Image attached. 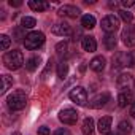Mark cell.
<instances>
[{"label":"cell","instance_id":"32","mask_svg":"<svg viewBox=\"0 0 135 135\" xmlns=\"http://www.w3.org/2000/svg\"><path fill=\"white\" fill-rule=\"evenodd\" d=\"M10 5H11V7H21V5H22V2H19V0H15V2H13V0H11Z\"/></svg>","mask_w":135,"mask_h":135},{"label":"cell","instance_id":"27","mask_svg":"<svg viewBox=\"0 0 135 135\" xmlns=\"http://www.w3.org/2000/svg\"><path fill=\"white\" fill-rule=\"evenodd\" d=\"M119 16H121V19H122V21H126V22H130V21H132V18H133V16H132V13H129L127 10H121V11H119Z\"/></svg>","mask_w":135,"mask_h":135},{"label":"cell","instance_id":"25","mask_svg":"<svg viewBox=\"0 0 135 135\" xmlns=\"http://www.w3.org/2000/svg\"><path fill=\"white\" fill-rule=\"evenodd\" d=\"M67 73H69V65H67L65 62H60L59 67H57V75H59V78H65Z\"/></svg>","mask_w":135,"mask_h":135},{"label":"cell","instance_id":"35","mask_svg":"<svg viewBox=\"0 0 135 135\" xmlns=\"http://www.w3.org/2000/svg\"><path fill=\"white\" fill-rule=\"evenodd\" d=\"M13 135H21V133H19V132H15V133H13Z\"/></svg>","mask_w":135,"mask_h":135},{"label":"cell","instance_id":"1","mask_svg":"<svg viewBox=\"0 0 135 135\" xmlns=\"http://www.w3.org/2000/svg\"><path fill=\"white\" fill-rule=\"evenodd\" d=\"M7 105L11 111H19L22 108H26L27 105V95L24 91H15L11 95H8L7 99Z\"/></svg>","mask_w":135,"mask_h":135},{"label":"cell","instance_id":"10","mask_svg":"<svg viewBox=\"0 0 135 135\" xmlns=\"http://www.w3.org/2000/svg\"><path fill=\"white\" fill-rule=\"evenodd\" d=\"M59 16H62V18H78L80 10L73 5H64V7L59 8Z\"/></svg>","mask_w":135,"mask_h":135},{"label":"cell","instance_id":"21","mask_svg":"<svg viewBox=\"0 0 135 135\" xmlns=\"http://www.w3.org/2000/svg\"><path fill=\"white\" fill-rule=\"evenodd\" d=\"M11 86H13V78L8 75H2V89H0V92L5 94Z\"/></svg>","mask_w":135,"mask_h":135},{"label":"cell","instance_id":"4","mask_svg":"<svg viewBox=\"0 0 135 135\" xmlns=\"http://www.w3.org/2000/svg\"><path fill=\"white\" fill-rule=\"evenodd\" d=\"M43 43H45V33L43 32H30L24 38V46H26V49H30V51L38 49Z\"/></svg>","mask_w":135,"mask_h":135},{"label":"cell","instance_id":"6","mask_svg":"<svg viewBox=\"0 0 135 135\" xmlns=\"http://www.w3.org/2000/svg\"><path fill=\"white\" fill-rule=\"evenodd\" d=\"M119 27V19L114 16V15H108L102 19V29L107 32V33H114Z\"/></svg>","mask_w":135,"mask_h":135},{"label":"cell","instance_id":"2","mask_svg":"<svg viewBox=\"0 0 135 135\" xmlns=\"http://www.w3.org/2000/svg\"><path fill=\"white\" fill-rule=\"evenodd\" d=\"M3 64L7 69L10 70H18L22 67L24 64V57H22V52L21 51H8L5 56H3Z\"/></svg>","mask_w":135,"mask_h":135},{"label":"cell","instance_id":"28","mask_svg":"<svg viewBox=\"0 0 135 135\" xmlns=\"http://www.w3.org/2000/svg\"><path fill=\"white\" fill-rule=\"evenodd\" d=\"M56 49H57V54H65V51H67V43L64 41V43H59L57 46H56Z\"/></svg>","mask_w":135,"mask_h":135},{"label":"cell","instance_id":"23","mask_svg":"<svg viewBox=\"0 0 135 135\" xmlns=\"http://www.w3.org/2000/svg\"><path fill=\"white\" fill-rule=\"evenodd\" d=\"M38 65H40V57H30L27 62H26V67H27V70L29 72H35L38 69Z\"/></svg>","mask_w":135,"mask_h":135},{"label":"cell","instance_id":"13","mask_svg":"<svg viewBox=\"0 0 135 135\" xmlns=\"http://www.w3.org/2000/svg\"><path fill=\"white\" fill-rule=\"evenodd\" d=\"M89 67H91V70H94V72H102L105 69V57L103 56H95L89 62Z\"/></svg>","mask_w":135,"mask_h":135},{"label":"cell","instance_id":"29","mask_svg":"<svg viewBox=\"0 0 135 135\" xmlns=\"http://www.w3.org/2000/svg\"><path fill=\"white\" fill-rule=\"evenodd\" d=\"M52 135H72V133H70V130H69V129H57Z\"/></svg>","mask_w":135,"mask_h":135},{"label":"cell","instance_id":"17","mask_svg":"<svg viewBox=\"0 0 135 135\" xmlns=\"http://www.w3.org/2000/svg\"><path fill=\"white\" fill-rule=\"evenodd\" d=\"M29 7L33 10V11H45L49 8V3L48 2H41V0H30L29 2Z\"/></svg>","mask_w":135,"mask_h":135},{"label":"cell","instance_id":"11","mask_svg":"<svg viewBox=\"0 0 135 135\" xmlns=\"http://www.w3.org/2000/svg\"><path fill=\"white\" fill-rule=\"evenodd\" d=\"M72 32V27L67 24L65 21L64 22H56L52 26V33L54 35H60V37H65V35H70Z\"/></svg>","mask_w":135,"mask_h":135},{"label":"cell","instance_id":"5","mask_svg":"<svg viewBox=\"0 0 135 135\" xmlns=\"http://www.w3.org/2000/svg\"><path fill=\"white\" fill-rule=\"evenodd\" d=\"M59 119H60V122L69 124V126L76 124V121H78V111L73 110V108H64L59 113Z\"/></svg>","mask_w":135,"mask_h":135},{"label":"cell","instance_id":"12","mask_svg":"<svg viewBox=\"0 0 135 135\" xmlns=\"http://www.w3.org/2000/svg\"><path fill=\"white\" fill-rule=\"evenodd\" d=\"M110 100V94L108 92H102L99 95H95L92 100H91V107L92 108H102L107 105V102Z\"/></svg>","mask_w":135,"mask_h":135},{"label":"cell","instance_id":"36","mask_svg":"<svg viewBox=\"0 0 135 135\" xmlns=\"http://www.w3.org/2000/svg\"><path fill=\"white\" fill-rule=\"evenodd\" d=\"M107 135H113V133H107Z\"/></svg>","mask_w":135,"mask_h":135},{"label":"cell","instance_id":"24","mask_svg":"<svg viewBox=\"0 0 135 135\" xmlns=\"http://www.w3.org/2000/svg\"><path fill=\"white\" fill-rule=\"evenodd\" d=\"M35 24H37V21L33 18H30V16H24L22 21H21V27L22 29H32V27H35Z\"/></svg>","mask_w":135,"mask_h":135},{"label":"cell","instance_id":"30","mask_svg":"<svg viewBox=\"0 0 135 135\" xmlns=\"http://www.w3.org/2000/svg\"><path fill=\"white\" fill-rule=\"evenodd\" d=\"M49 133H51V130H49V127H46V126H43V127L38 129V135H49Z\"/></svg>","mask_w":135,"mask_h":135},{"label":"cell","instance_id":"19","mask_svg":"<svg viewBox=\"0 0 135 135\" xmlns=\"http://www.w3.org/2000/svg\"><path fill=\"white\" fill-rule=\"evenodd\" d=\"M83 133L84 135H94V119L92 118H86L83 121Z\"/></svg>","mask_w":135,"mask_h":135},{"label":"cell","instance_id":"22","mask_svg":"<svg viewBox=\"0 0 135 135\" xmlns=\"http://www.w3.org/2000/svg\"><path fill=\"white\" fill-rule=\"evenodd\" d=\"M130 130H132V127H130V122H129V121H121V122L118 124V132H119V135H129Z\"/></svg>","mask_w":135,"mask_h":135},{"label":"cell","instance_id":"20","mask_svg":"<svg viewBox=\"0 0 135 135\" xmlns=\"http://www.w3.org/2000/svg\"><path fill=\"white\" fill-rule=\"evenodd\" d=\"M81 26H83L84 29H92V27L95 26V18H94L92 15H84V16L81 18Z\"/></svg>","mask_w":135,"mask_h":135},{"label":"cell","instance_id":"8","mask_svg":"<svg viewBox=\"0 0 135 135\" xmlns=\"http://www.w3.org/2000/svg\"><path fill=\"white\" fill-rule=\"evenodd\" d=\"M121 38L126 46H135V26H127L122 30Z\"/></svg>","mask_w":135,"mask_h":135},{"label":"cell","instance_id":"18","mask_svg":"<svg viewBox=\"0 0 135 135\" xmlns=\"http://www.w3.org/2000/svg\"><path fill=\"white\" fill-rule=\"evenodd\" d=\"M116 43H118V38H116L114 33H107V35L103 37V45H105L107 49H114Z\"/></svg>","mask_w":135,"mask_h":135},{"label":"cell","instance_id":"33","mask_svg":"<svg viewBox=\"0 0 135 135\" xmlns=\"http://www.w3.org/2000/svg\"><path fill=\"white\" fill-rule=\"evenodd\" d=\"M16 37H18V40H21V38H26V37H22V33H21V29H18V30H16Z\"/></svg>","mask_w":135,"mask_h":135},{"label":"cell","instance_id":"14","mask_svg":"<svg viewBox=\"0 0 135 135\" xmlns=\"http://www.w3.org/2000/svg\"><path fill=\"white\" fill-rule=\"evenodd\" d=\"M81 45H83V49L88 51V52H94L97 49V41H95L94 37H83Z\"/></svg>","mask_w":135,"mask_h":135},{"label":"cell","instance_id":"3","mask_svg":"<svg viewBox=\"0 0 135 135\" xmlns=\"http://www.w3.org/2000/svg\"><path fill=\"white\" fill-rule=\"evenodd\" d=\"M135 65V52L127 51V52H118L113 57V69H121V67H130Z\"/></svg>","mask_w":135,"mask_h":135},{"label":"cell","instance_id":"15","mask_svg":"<svg viewBox=\"0 0 135 135\" xmlns=\"http://www.w3.org/2000/svg\"><path fill=\"white\" fill-rule=\"evenodd\" d=\"M133 102V97H132V94H130V91H126V92H121L119 95H118V105L121 107V108H124V107H127L129 103H132Z\"/></svg>","mask_w":135,"mask_h":135},{"label":"cell","instance_id":"9","mask_svg":"<svg viewBox=\"0 0 135 135\" xmlns=\"http://www.w3.org/2000/svg\"><path fill=\"white\" fill-rule=\"evenodd\" d=\"M132 86H133V76H132V75H129V73H122V75L118 76V88L121 89V92L129 91Z\"/></svg>","mask_w":135,"mask_h":135},{"label":"cell","instance_id":"26","mask_svg":"<svg viewBox=\"0 0 135 135\" xmlns=\"http://www.w3.org/2000/svg\"><path fill=\"white\" fill-rule=\"evenodd\" d=\"M10 43H11V40H10V37L8 35H0V48H2L3 51H7L8 48H10Z\"/></svg>","mask_w":135,"mask_h":135},{"label":"cell","instance_id":"7","mask_svg":"<svg viewBox=\"0 0 135 135\" xmlns=\"http://www.w3.org/2000/svg\"><path fill=\"white\" fill-rule=\"evenodd\" d=\"M70 99H72V102H75L76 105H80V107H84L86 105V102H88V94H86V89L84 88H73L72 91H70Z\"/></svg>","mask_w":135,"mask_h":135},{"label":"cell","instance_id":"16","mask_svg":"<svg viewBox=\"0 0 135 135\" xmlns=\"http://www.w3.org/2000/svg\"><path fill=\"white\" fill-rule=\"evenodd\" d=\"M99 132L100 133H110V127H111V118L110 116H103L99 121Z\"/></svg>","mask_w":135,"mask_h":135},{"label":"cell","instance_id":"31","mask_svg":"<svg viewBox=\"0 0 135 135\" xmlns=\"http://www.w3.org/2000/svg\"><path fill=\"white\" fill-rule=\"evenodd\" d=\"M132 5H135V2H133V0H122V7L129 8V7H132Z\"/></svg>","mask_w":135,"mask_h":135},{"label":"cell","instance_id":"34","mask_svg":"<svg viewBox=\"0 0 135 135\" xmlns=\"http://www.w3.org/2000/svg\"><path fill=\"white\" fill-rule=\"evenodd\" d=\"M130 116L135 118V103H132V107H130Z\"/></svg>","mask_w":135,"mask_h":135}]
</instances>
